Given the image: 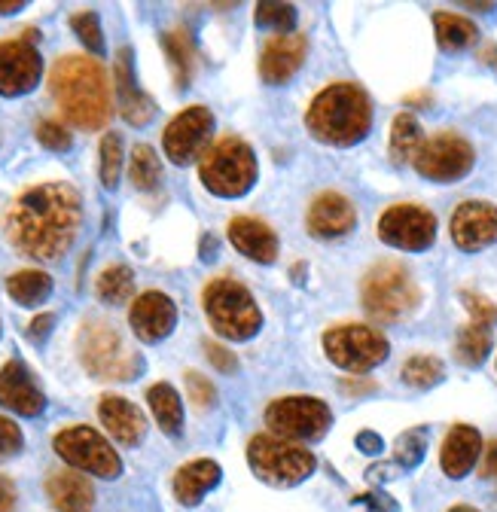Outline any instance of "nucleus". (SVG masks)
<instances>
[{"mask_svg":"<svg viewBox=\"0 0 497 512\" xmlns=\"http://www.w3.org/2000/svg\"><path fill=\"white\" fill-rule=\"evenodd\" d=\"M83 226V199L71 183L49 180L25 189L7 214V235L22 256L40 263L61 260Z\"/></svg>","mask_w":497,"mask_h":512,"instance_id":"1","label":"nucleus"},{"mask_svg":"<svg viewBox=\"0 0 497 512\" xmlns=\"http://www.w3.org/2000/svg\"><path fill=\"white\" fill-rule=\"evenodd\" d=\"M49 92L65 113V119L86 132H98L110 119V86L107 74L95 58L65 55L52 64Z\"/></svg>","mask_w":497,"mask_h":512,"instance_id":"2","label":"nucleus"},{"mask_svg":"<svg viewBox=\"0 0 497 512\" xmlns=\"http://www.w3.org/2000/svg\"><path fill=\"white\" fill-rule=\"evenodd\" d=\"M305 125L321 144L351 147L372 128V104L357 83H330L308 104Z\"/></svg>","mask_w":497,"mask_h":512,"instance_id":"3","label":"nucleus"},{"mask_svg":"<svg viewBox=\"0 0 497 512\" xmlns=\"http://www.w3.org/2000/svg\"><path fill=\"white\" fill-rule=\"evenodd\" d=\"M80 360L86 372L98 381H132L144 372V360L138 351L126 345L119 330L107 320H86L80 327Z\"/></svg>","mask_w":497,"mask_h":512,"instance_id":"4","label":"nucleus"},{"mask_svg":"<svg viewBox=\"0 0 497 512\" xmlns=\"http://www.w3.org/2000/svg\"><path fill=\"white\" fill-rule=\"evenodd\" d=\"M202 305L211 327L229 342L254 339L263 327V314L257 299L235 278H214L202 290Z\"/></svg>","mask_w":497,"mask_h":512,"instance_id":"5","label":"nucleus"},{"mask_svg":"<svg viewBox=\"0 0 497 512\" xmlns=\"http://www.w3.org/2000/svg\"><path fill=\"white\" fill-rule=\"evenodd\" d=\"M360 299H363V308L369 317L382 320V324H397V320L409 317L418 308L421 290L403 263L385 260L363 275Z\"/></svg>","mask_w":497,"mask_h":512,"instance_id":"6","label":"nucleus"},{"mask_svg":"<svg viewBox=\"0 0 497 512\" xmlns=\"http://www.w3.org/2000/svg\"><path fill=\"white\" fill-rule=\"evenodd\" d=\"M199 177L214 196L238 199L244 192H251V186L257 183V156L247 141L226 135L211 150H205L199 162Z\"/></svg>","mask_w":497,"mask_h":512,"instance_id":"7","label":"nucleus"},{"mask_svg":"<svg viewBox=\"0 0 497 512\" xmlns=\"http://www.w3.org/2000/svg\"><path fill=\"white\" fill-rule=\"evenodd\" d=\"M247 464L257 473V479L275 488H293L315 473L318 461L305 445L281 439L275 433H260L247 442Z\"/></svg>","mask_w":497,"mask_h":512,"instance_id":"8","label":"nucleus"},{"mask_svg":"<svg viewBox=\"0 0 497 512\" xmlns=\"http://www.w3.org/2000/svg\"><path fill=\"white\" fill-rule=\"evenodd\" d=\"M52 448L55 455L71 464L80 473L98 476V479H119L122 476V461L113 452V445L86 424H71L65 430H58L52 436Z\"/></svg>","mask_w":497,"mask_h":512,"instance_id":"9","label":"nucleus"},{"mask_svg":"<svg viewBox=\"0 0 497 512\" xmlns=\"http://www.w3.org/2000/svg\"><path fill=\"white\" fill-rule=\"evenodd\" d=\"M266 424L281 439H290V442H315V439H324L327 436V430L333 424V412L318 397H281V400H272L269 403Z\"/></svg>","mask_w":497,"mask_h":512,"instance_id":"10","label":"nucleus"},{"mask_svg":"<svg viewBox=\"0 0 497 512\" xmlns=\"http://www.w3.org/2000/svg\"><path fill=\"white\" fill-rule=\"evenodd\" d=\"M324 351L336 366L348 372H369L388 360L391 345L379 330L363 324H342L324 333Z\"/></svg>","mask_w":497,"mask_h":512,"instance_id":"11","label":"nucleus"},{"mask_svg":"<svg viewBox=\"0 0 497 512\" xmlns=\"http://www.w3.org/2000/svg\"><path fill=\"white\" fill-rule=\"evenodd\" d=\"M473 162H476V153L467 138H461L458 132H440L421 144L412 165L427 180L452 183V180H461L464 174H470Z\"/></svg>","mask_w":497,"mask_h":512,"instance_id":"12","label":"nucleus"},{"mask_svg":"<svg viewBox=\"0 0 497 512\" xmlns=\"http://www.w3.org/2000/svg\"><path fill=\"white\" fill-rule=\"evenodd\" d=\"M211 132H214V116L208 107L193 104V107L180 110L162 132L165 156L174 165H190V162L202 159L205 147L211 141Z\"/></svg>","mask_w":497,"mask_h":512,"instance_id":"13","label":"nucleus"},{"mask_svg":"<svg viewBox=\"0 0 497 512\" xmlns=\"http://www.w3.org/2000/svg\"><path fill=\"white\" fill-rule=\"evenodd\" d=\"M379 238L397 250H427L437 238V217L421 205H394L379 217Z\"/></svg>","mask_w":497,"mask_h":512,"instance_id":"14","label":"nucleus"},{"mask_svg":"<svg viewBox=\"0 0 497 512\" xmlns=\"http://www.w3.org/2000/svg\"><path fill=\"white\" fill-rule=\"evenodd\" d=\"M43 77V58L28 37L0 43V95L19 98L34 92Z\"/></svg>","mask_w":497,"mask_h":512,"instance_id":"15","label":"nucleus"},{"mask_svg":"<svg viewBox=\"0 0 497 512\" xmlns=\"http://www.w3.org/2000/svg\"><path fill=\"white\" fill-rule=\"evenodd\" d=\"M129 324H132V333L141 342L156 345V342H162V339L171 336V330L177 324V305L162 290H147V293H141L132 302Z\"/></svg>","mask_w":497,"mask_h":512,"instance_id":"16","label":"nucleus"},{"mask_svg":"<svg viewBox=\"0 0 497 512\" xmlns=\"http://www.w3.org/2000/svg\"><path fill=\"white\" fill-rule=\"evenodd\" d=\"M455 247L476 253L497 241V208L491 202H461L452 214Z\"/></svg>","mask_w":497,"mask_h":512,"instance_id":"17","label":"nucleus"},{"mask_svg":"<svg viewBox=\"0 0 497 512\" xmlns=\"http://www.w3.org/2000/svg\"><path fill=\"white\" fill-rule=\"evenodd\" d=\"M113 86H116V101L119 113L129 125H147L156 116V104L147 92L138 89L135 83V68H132V49L122 46L113 61Z\"/></svg>","mask_w":497,"mask_h":512,"instance_id":"18","label":"nucleus"},{"mask_svg":"<svg viewBox=\"0 0 497 512\" xmlns=\"http://www.w3.org/2000/svg\"><path fill=\"white\" fill-rule=\"evenodd\" d=\"M0 406H7L22 418H37L46 409V397L22 360H10L0 369Z\"/></svg>","mask_w":497,"mask_h":512,"instance_id":"19","label":"nucleus"},{"mask_svg":"<svg viewBox=\"0 0 497 512\" xmlns=\"http://www.w3.org/2000/svg\"><path fill=\"white\" fill-rule=\"evenodd\" d=\"M354 223H357V211L342 192H321L305 214V226L315 238H342L354 229Z\"/></svg>","mask_w":497,"mask_h":512,"instance_id":"20","label":"nucleus"},{"mask_svg":"<svg viewBox=\"0 0 497 512\" xmlns=\"http://www.w3.org/2000/svg\"><path fill=\"white\" fill-rule=\"evenodd\" d=\"M305 52H308V40H305L302 34H281V37H272V40L263 46V55H260V77H263L269 86L287 83V80L302 68Z\"/></svg>","mask_w":497,"mask_h":512,"instance_id":"21","label":"nucleus"},{"mask_svg":"<svg viewBox=\"0 0 497 512\" xmlns=\"http://www.w3.org/2000/svg\"><path fill=\"white\" fill-rule=\"evenodd\" d=\"M229 241L241 256H247V260H254V263L269 266L278 260V235L272 232L269 223L257 217H235L229 223Z\"/></svg>","mask_w":497,"mask_h":512,"instance_id":"22","label":"nucleus"},{"mask_svg":"<svg viewBox=\"0 0 497 512\" xmlns=\"http://www.w3.org/2000/svg\"><path fill=\"white\" fill-rule=\"evenodd\" d=\"M98 418H101V424L107 427V433H110L116 442H122V445H138V442L144 439V433H147V418H144V412H141L135 403H129L126 397H113V394L101 397V403H98Z\"/></svg>","mask_w":497,"mask_h":512,"instance_id":"23","label":"nucleus"},{"mask_svg":"<svg viewBox=\"0 0 497 512\" xmlns=\"http://www.w3.org/2000/svg\"><path fill=\"white\" fill-rule=\"evenodd\" d=\"M482 455V436L476 427L470 424H455L443 442V452H440V464H443V473L449 479H464L476 461Z\"/></svg>","mask_w":497,"mask_h":512,"instance_id":"24","label":"nucleus"},{"mask_svg":"<svg viewBox=\"0 0 497 512\" xmlns=\"http://www.w3.org/2000/svg\"><path fill=\"white\" fill-rule=\"evenodd\" d=\"M49 503L58 512H92L95 506V488L80 470H55L46 479Z\"/></svg>","mask_w":497,"mask_h":512,"instance_id":"25","label":"nucleus"},{"mask_svg":"<svg viewBox=\"0 0 497 512\" xmlns=\"http://www.w3.org/2000/svg\"><path fill=\"white\" fill-rule=\"evenodd\" d=\"M223 479V470L211 458H196L190 464H183L174 473V497L180 506H199L208 491H214Z\"/></svg>","mask_w":497,"mask_h":512,"instance_id":"26","label":"nucleus"},{"mask_svg":"<svg viewBox=\"0 0 497 512\" xmlns=\"http://www.w3.org/2000/svg\"><path fill=\"white\" fill-rule=\"evenodd\" d=\"M147 403H150V412L156 418V424L162 427V433L168 436H180L183 433V403H180V394L171 388L168 381H159L147 391Z\"/></svg>","mask_w":497,"mask_h":512,"instance_id":"27","label":"nucleus"},{"mask_svg":"<svg viewBox=\"0 0 497 512\" xmlns=\"http://www.w3.org/2000/svg\"><path fill=\"white\" fill-rule=\"evenodd\" d=\"M433 28H437V43L446 52H461L467 46H473L479 40V28L455 13H433Z\"/></svg>","mask_w":497,"mask_h":512,"instance_id":"28","label":"nucleus"},{"mask_svg":"<svg viewBox=\"0 0 497 512\" xmlns=\"http://www.w3.org/2000/svg\"><path fill=\"white\" fill-rule=\"evenodd\" d=\"M7 293H10L19 305L34 308V305H40V302L49 299V293H52V278H49L46 272H40V269H22V272H16V275L7 278Z\"/></svg>","mask_w":497,"mask_h":512,"instance_id":"29","label":"nucleus"},{"mask_svg":"<svg viewBox=\"0 0 497 512\" xmlns=\"http://www.w3.org/2000/svg\"><path fill=\"white\" fill-rule=\"evenodd\" d=\"M421 144H424V138H421L418 119L412 113H400L394 119V128H391V159H394V165L415 162Z\"/></svg>","mask_w":497,"mask_h":512,"instance_id":"30","label":"nucleus"},{"mask_svg":"<svg viewBox=\"0 0 497 512\" xmlns=\"http://www.w3.org/2000/svg\"><path fill=\"white\" fill-rule=\"evenodd\" d=\"M162 46H165L168 61H171L177 89H186V83H190V77H193V64H196V52H193L190 34H186V31H168L162 37Z\"/></svg>","mask_w":497,"mask_h":512,"instance_id":"31","label":"nucleus"},{"mask_svg":"<svg viewBox=\"0 0 497 512\" xmlns=\"http://www.w3.org/2000/svg\"><path fill=\"white\" fill-rule=\"evenodd\" d=\"M95 293L107 305L129 302L132 293H135V275H132V269L129 266H107L98 275V281H95Z\"/></svg>","mask_w":497,"mask_h":512,"instance_id":"32","label":"nucleus"},{"mask_svg":"<svg viewBox=\"0 0 497 512\" xmlns=\"http://www.w3.org/2000/svg\"><path fill=\"white\" fill-rule=\"evenodd\" d=\"M491 330L488 327H476V324H467L461 333H458V342H455V357L458 363L476 369L485 363L488 351H491Z\"/></svg>","mask_w":497,"mask_h":512,"instance_id":"33","label":"nucleus"},{"mask_svg":"<svg viewBox=\"0 0 497 512\" xmlns=\"http://www.w3.org/2000/svg\"><path fill=\"white\" fill-rule=\"evenodd\" d=\"M446 375V366L443 360L430 357V354H415L403 363V381L409 384V388L415 391H427L433 388V384H440Z\"/></svg>","mask_w":497,"mask_h":512,"instance_id":"34","label":"nucleus"},{"mask_svg":"<svg viewBox=\"0 0 497 512\" xmlns=\"http://www.w3.org/2000/svg\"><path fill=\"white\" fill-rule=\"evenodd\" d=\"M129 177H132L135 189H144V192H147V189H153V186L159 183V177H162V165H159V156H156V150H153V147L138 144V147L132 150Z\"/></svg>","mask_w":497,"mask_h":512,"instance_id":"35","label":"nucleus"},{"mask_svg":"<svg viewBox=\"0 0 497 512\" xmlns=\"http://www.w3.org/2000/svg\"><path fill=\"white\" fill-rule=\"evenodd\" d=\"M424 452H427V430L424 427H412V430L400 433L394 442V461L403 470H415L424 461Z\"/></svg>","mask_w":497,"mask_h":512,"instance_id":"36","label":"nucleus"},{"mask_svg":"<svg viewBox=\"0 0 497 512\" xmlns=\"http://www.w3.org/2000/svg\"><path fill=\"white\" fill-rule=\"evenodd\" d=\"M257 25L260 28H275L278 37L281 34H293L296 28V7L290 4H275V0H263V4H257Z\"/></svg>","mask_w":497,"mask_h":512,"instance_id":"37","label":"nucleus"},{"mask_svg":"<svg viewBox=\"0 0 497 512\" xmlns=\"http://www.w3.org/2000/svg\"><path fill=\"white\" fill-rule=\"evenodd\" d=\"M122 171V138L116 132H107L101 138V183L107 189H116Z\"/></svg>","mask_w":497,"mask_h":512,"instance_id":"38","label":"nucleus"},{"mask_svg":"<svg viewBox=\"0 0 497 512\" xmlns=\"http://www.w3.org/2000/svg\"><path fill=\"white\" fill-rule=\"evenodd\" d=\"M71 28H74V34L80 37V43H83L92 55H101V52H104V31H101L98 13H92V10L74 13V16H71Z\"/></svg>","mask_w":497,"mask_h":512,"instance_id":"39","label":"nucleus"},{"mask_svg":"<svg viewBox=\"0 0 497 512\" xmlns=\"http://www.w3.org/2000/svg\"><path fill=\"white\" fill-rule=\"evenodd\" d=\"M37 141H40L46 150H52V153H68V150L74 147L71 132H68V128L61 125L58 119H43V122H37Z\"/></svg>","mask_w":497,"mask_h":512,"instance_id":"40","label":"nucleus"},{"mask_svg":"<svg viewBox=\"0 0 497 512\" xmlns=\"http://www.w3.org/2000/svg\"><path fill=\"white\" fill-rule=\"evenodd\" d=\"M183 378H186V394H190V403H193L199 412H205V409H211V406L217 403V391H214L211 378H205V375L196 372V369H190Z\"/></svg>","mask_w":497,"mask_h":512,"instance_id":"41","label":"nucleus"},{"mask_svg":"<svg viewBox=\"0 0 497 512\" xmlns=\"http://www.w3.org/2000/svg\"><path fill=\"white\" fill-rule=\"evenodd\" d=\"M461 302H464V308L470 311V324H476V327H494L497 324V305L491 302V299H485V296H479V293H470V290H464L461 293Z\"/></svg>","mask_w":497,"mask_h":512,"instance_id":"42","label":"nucleus"},{"mask_svg":"<svg viewBox=\"0 0 497 512\" xmlns=\"http://www.w3.org/2000/svg\"><path fill=\"white\" fill-rule=\"evenodd\" d=\"M22 445H25V436H22L19 424L7 415H0V461L19 455Z\"/></svg>","mask_w":497,"mask_h":512,"instance_id":"43","label":"nucleus"},{"mask_svg":"<svg viewBox=\"0 0 497 512\" xmlns=\"http://www.w3.org/2000/svg\"><path fill=\"white\" fill-rule=\"evenodd\" d=\"M354 500L363 503L369 512H400V503L391 494H385V491H369V494H360Z\"/></svg>","mask_w":497,"mask_h":512,"instance_id":"44","label":"nucleus"},{"mask_svg":"<svg viewBox=\"0 0 497 512\" xmlns=\"http://www.w3.org/2000/svg\"><path fill=\"white\" fill-rule=\"evenodd\" d=\"M205 354H208V360L220 369V372H235V366H238V360H235V354H229L223 345H217V342H205Z\"/></svg>","mask_w":497,"mask_h":512,"instance_id":"45","label":"nucleus"},{"mask_svg":"<svg viewBox=\"0 0 497 512\" xmlns=\"http://www.w3.org/2000/svg\"><path fill=\"white\" fill-rule=\"evenodd\" d=\"M52 327H55V314H37V317L31 320V324H28V339H31L34 345H43V342L49 339Z\"/></svg>","mask_w":497,"mask_h":512,"instance_id":"46","label":"nucleus"},{"mask_svg":"<svg viewBox=\"0 0 497 512\" xmlns=\"http://www.w3.org/2000/svg\"><path fill=\"white\" fill-rule=\"evenodd\" d=\"M357 448L366 455H382L385 452V439L379 433H372V430H363V433H357Z\"/></svg>","mask_w":497,"mask_h":512,"instance_id":"47","label":"nucleus"},{"mask_svg":"<svg viewBox=\"0 0 497 512\" xmlns=\"http://www.w3.org/2000/svg\"><path fill=\"white\" fill-rule=\"evenodd\" d=\"M16 485L10 476L0 473V512H16Z\"/></svg>","mask_w":497,"mask_h":512,"instance_id":"48","label":"nucleus"},{"mask_svg":"<svg viewBox=\"0 0 497 512\" xmlns=\"http://www.w3.org/2000/svg\"><path fill=\"white\" fill-rule=\"evenodd\" d=\"M342 391L351 394V397L376 394V391H379V384H376V381H366V378H345V381H342Z\"/></svg>","mask_w":497,"mask_h":512,"instance_id":"49","label":"nucleus"},{"mask_svg":"<svg viewBox=\"0 0 497 512\" xmlns=\"http://www.w3.org/2000/svg\"><path fill=\"white\" fill-rule=\"evenodd\" d=\"M482 476H485V479H497V439H494V442H488V448H485Z\"/></svg>","mask_w":497,"mask_h":512,"instance_id":"50","label":"nucleus"},{"mask_svg":"<svg viewBox=\"0 0 497 512\" xmlns=\"http://www.w3.org/2000/svg\"><path fill=\"white\" fill-rule=\"evenodd\" d=\"M433 101L430 92H418V95H406V107H427Z\"/></svg>","mask_w":497,"mask_h":512,"instance_id":"51","label":"nucleus"},{"mask_svg":"<svg viewBox=\"0 0 497 512\" xmlns=\"http://www.w3.org/2000/svg\"><path fill=\"white\" fill-rule=\"evenodd\" d=\"M479 61H485L488 68H494V71H497V46H485V49L479 52Z\"/></svg>","mask_w":497,"mask_h":512,"instance_id":"52","label":"nucleus"},{"mask_svg":"<svg viewBox=\"0 0 497 512\" xmlns=\"http://www.w3.org/2000/svg\"><path fill=\"white\" fill-rule=\"evenodd\" d=\"M214 253H217V241L211 235L202 238V260H214Z\"/></svg>","mask_w":497,"mask_h":512,"instance_id":"53","label":"nucleus"},{"mask_svg":"<svg viewBox=\"0 0 497 512\" xmlns=\"http://www.w3.org/2000/svg\"><path fill=\"white\" fill-rule=\"evenodd\" d=\"M19 10H25V0H13V4H0V13H4V16L19 13Z\"/></svg>","mask_w":497,"mask_h":512,"instance_id":"54","label":"nucleus"},{"mask_svg":"<svg viewBox=\"0 0 497 512\" xmlns=\"http://www.w3.org/2000/svg\"><path fill=\"white\" fill-rule=\"evenodd\" d=\"M449 512H479V509H476V506H464V503H461V506H452Z\"/></svg>","mask_w":497,"mask_h":512,"instance_id":"55","label":"nucleus"}]
</instances>
